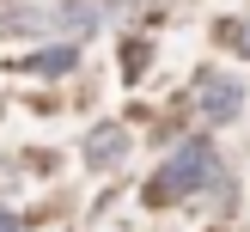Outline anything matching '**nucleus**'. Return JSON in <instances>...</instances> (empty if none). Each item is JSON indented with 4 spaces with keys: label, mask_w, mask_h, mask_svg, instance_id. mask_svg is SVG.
I'll use <instances>...</instances> for the list:
<instances>
[{
    "label": "nucleus",
    "mask_w": 250,
    "mask_h": 232,
    "mask_svg": "<svg viewBox=\"0 0 250 232\" xmlns=\"http://www.w3.org/2000/svg\"><path fill=\"white\" fill-rule=\"evenodd\" d=\"M80 159L92 171H110L116 159H128V128H122V122H98V128L80 141Z\"/></svg>",
    "instance_id": "3"
},
{
    "label": "nucleus",
    "mask_w": 250,
    "mask_h": 232,
    "mask_svg": "<svg viewBox=\"0 0 250 232\" xmlns=\"http://www.w3.org/2000/svg\"><path fill=\"white\" fill-rule=\"evenodd\" d=\"M208 183H220V153L208 141H183L177 153L159 165V177L146 183V202H189Z\"/></svg>",
    "instance_id": "1"
},
{
    "label": "nucleus",
    "mask_w": 250,
    "mask_h": 232,
    "mask_svg": "<svg viewBox=\"0 0 250 232\" xmlns=\"http://www.w3.org/2000/svg\"><path fill=\"white\" fill-rule=\"evenodd\" d=\"M195 98H202V116L208 122H232L244 110V80H238V73H202V92H195Z\"/></svg>",
    "instance_id": "2"
},
{
    "label": "nucleus",
    "mask_w": 250,
    "mask_h": 232,
    "mask_svg": "<svg viewBox=\"0 0 250 232\" xmlns=\"http://www.w3.org/2000/svg\"><path fill=\"white\" fill-rule=\"evenodd\" d=\"M73 61H80V49H43V55L24 61V73H43V80H55V73H67Z\"/></svg>",
    "instance_id": "4"
}]
</instances>
